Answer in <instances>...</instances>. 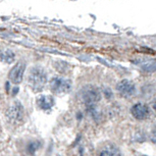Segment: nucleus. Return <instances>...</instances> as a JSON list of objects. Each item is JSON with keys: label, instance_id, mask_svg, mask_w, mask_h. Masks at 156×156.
<instances>
[{"label": "nucleus", "instance_id": "nucleus-14", "mask_svg": "<svg viewBox=\"0 0 156 156\" xmlns=\"http://www.w3.org/2000/svg\"><path fill=\"white\" fill-rule=\"evenodd\" d=\"M101 93H102V95L104 96V98H106L107 100H111V99H113V92H112V90L110 89L109 87H103L102 88V90H101Z\"/></svg>", "mask_w": 156, "mask_h": 156}, {"label": "nucleus", "instance_id": "nucleus-15", "mask_svg": "<svg viewBox=\"0 0 156 156\" xmlns=\"http://www.w3.org/2000/svg\"><path fill=\"white\" fill-rule=\"evenodd\" d=\"M134 141L137 143H143L144 141H146V134L143 132H137L134 135Z\"/></svg>", "mask_w": 156, "mask_h": 156}, {"label": "nucleus", "instance_id": "nucleus-13", "mask_svg": "<svg viewBox=\"0 0 156 156\" xmlns=\"http://www.w3.org/2000/svg\"><path fill=\"white\" fill-rule=\"evenodd\" d=\"M142 69H144V72H147V73L156 72V60H154V61H149V62L143 64Z\"/></svg>", "mask_w": 156, "mask_h": 156}, {"label": "nucleus", "instance_id": "nucleus-19", "mask_svg": "<svg viewBox=\"0 0 156 156\" xmlns=\"http://www.w3.org/2000/svg\"><path fill=\"white\" fill-rule=\"evenodd\" d=\"M17 92H19V88L16 87V88H14V89L12 90V94H13V95H16V94Z\"/></svg>", "mask_w": 156, "mask_h": 156}, {"label": "nucleus", "instance_id": "nucleus-6", "mask_svg": "<svg viewBox=\"0 0 156 156\" xmlns=\"http://www.w3.org/2000/svg\"><path fill=\"white\" fill-rule=\"evenodd\" d=\"M150 112H151V109H150L149 105L143 102L135 103L131 107L132 116L137 120H145L149 116Z\"/></svg>", "mask_w": 156, "mask_h": 156}, {"label": "nucleus", "instance_id": "nucleus-17", "mask_svg": "<svg viewBox=\"0 0 156 156\" xmlns=\"http://www.w3.org/2000/svg\"><path fill=\"white\" fill-rule=\"evenodd\" d=\"M150 109L152 110V112L153 113H155L156 114V98H154L151 101V103H150Z\"/></svg>", "mask_w": 156, "mask_h": 156}, {"label": "nucleus", "instance_id": "nucleus-16", "mask_svg": "<svg viewBox=\"0 0 156 156\" xmlns=\"http://www.w3.org/2000/svg\"><path fill=\"white\" fill-rule=\"evenodd\" d=\"M149 137H150V140H151V142L153 144H156V126H154V128L151 129Z\"/></svg>", "mask_w": 156, "mask_h": 156}, {"label": "nucleus", "instance_id": "nucleus-4", "mask_svg": "<svg viewBox=\"0 0 156 156\" xmlns=\"http://www.w3.org/2000/svg\"><path fill=\"white\" fill-rule=\"evenodd\" d=\"M5 116L11 123L20 122L23 119V106L20 101H13L5 111Z\"/></svg>", "mask_w": 156, "mask_h": 156}, {"label": "nucleus", "instance_id": "nucleus-2", "mask_svg": "<svg viewBox=\"0 0 156 156\" xmlns=\"http://www.w3.org/2000/svg\"><path fill=\"white\" fill-rule=\"evenodd\" d=\"M80 97L82 102L87 106L97 105L102 98V93L98 87L94 85H86L80 91Z\"/></svg>", "mask_w": 156, "mask_h": 156}, {"label": "nucleus", "instance_id": "nucleus-21", "mask_svg": "<svg viewBox=\"0 0 156 156\" xmlns=\"http://www.w3.org/2000/svg\"><path fill=\"white\" fill-rule=\"evenodd\" d=\"M0 53H1V52H0Z\"/></svg>", "mask_w": 156, "mask_h": 156}, {"label": "nucleus", "instance_id": "nucleus-12", "mask_svg": "<svg viewBox=\"0 0 156 156\" xmlns=\"http://www.w3.org/2000/svg\"><path fill=\"white\" fill-rule=\"evenodd\" d=\"M14 57H16L14 56V53L9 49L5 50V51L0 53V59L5 63H12L14 60Z\"/></svg>", "mask_w": 156, "mask_h": 156}, {"label": "nucleus", "instance_id": "nucleus-8", "mask_svg": "<svg viewBox=\"0 0 156 156\" xmlns=\"http://www.w3.org/2000/svg\"><path fill=\"white\" fill-rule=\"evenodd\" d=\"M36 104L39 109L43 111H49L55 104L54 97L52 95H39L36 99Z\"/></svg>", "mask_w": 156, "mask_h": 156}, {"label": "nucleus", "instance_id": "nucleus-10", "mask_svg": "<svg viewBox=\"0 0 156 156\" xmlns=\"http://www.w3.org/2000/svg\"><path fill=\"white\" fill-rule=\"evenodd\" d=\"M88 114L92 117V119H94L95 122H99L102 119V112L101 110L97 107V105H92V106H87L86 107Z\"/></svg>", "mask_w": 156, "mask_h": 156}, {"label": "nucleus", "instance_id": "nucleus-20", "mask_svg": "<svg viewBox=\"0 0 156 156\" xmlns=\"http://www.w3.org/2000/svg\"><path fill=\"white\" fill-rule=\"evenodd\" d=\"M139 156H148V155H145V154H141V155H139Z\"/></svg>", "mask_w": 156, "mask_h": 156}, {"label": "nucleus", "instance_id": "nucleus-1", "mask_svg": "<svg viewBox=\"0 0 156 156\" xmlns=\"http://www.w3.org/2000/svg\"><path fill=\"white\" fill-rule=\"evenodd\" d=\"M28 83L34 92L42 91L47 84L46 70L41 66L32 67L28 76Z\"/></svg>", "mask_w": 156, "mask_h": 156}, {"label": "nucleus", "instance_id": "nucleus-3", "mask_svg": "<svg viewBox=\"0 0 156 156\" xmlns=\"http://www.w3.org/2000/svg\"><path fill=\"white\" fill-rule=\"evenodd\" d=\"M49 87L51 92L55 95L64 96L70 92L73 84L69 79L62 78V76H53L49 82Z\"/></svg>", "mask_w": 156, "mask_h": 156}, {"label": "nucleus", "instance_id": "nucleus-11", "mask_svg": "<svg viewBox=\"0 0 156 156\" xmlns=\"http://www.w3.org/2000/svg\"><path fill=\"white\" fill-rule=\"evenodd\" d=\"M41 147H42V143H41L40 141L33 140V141H31V142L28 143L27 147H26V150H27L28 154L34 155V154H36V152L38 151V150L41 149Z\"/></svg>", "mask_w": 156, "mask_h": 156}, {"label": "nucleus", "instance_id": "nucleus-9", "mask_svg": "<svg viewBox=\"0 0 156 156\" xmlns=\"http://www.w3.org/2000/svg\"><path fill=\"white\" fill-rule=\"evenodd\" d=\"M98 156H122L120 151L113 143L107 144L100 150Z\"/></svg>", "mask_w": 156, "mask_h": 156}, {"label": "nucleus", "instance_id": "nucleus-18", "mask_svg": "<svg viewBox=\"0 0 156 156\" xmlns=\"http://www.w3.org/2000/svg\"><path fill=\"white\" fill-rule=\"evenodd\" d=\"M76 119H78V120H81L82 119H83V113L79 112L78 114H76Z\"/></svg>", "mask_w": 156, "mask_h": 156}, {"label": "nucleus", "instance_id": "nucleus-5", "mask_svg": "<svg viewBox=\"0 0 156 156\" xmlns=\"http://www.w3.org/2000/svg\"><path fill=\"white\" fill-rule=\"evenodd\" d=\"M116 92L122 98H131L133 97L137 92L136 85L133 81L128 80V79H123V80L119 81L116 84Z\"/></svg>", "mask_w": 156, "mask_h": 156}, {"label": "nucleus", "instance_id": "nucleus-7", "mask_svg": "<svg viewBox=\"0 0 156 156\" xmlns=\"http://www.w3.org/2000/svg\"><path fill=\"white\" fill-rule=\"evenodd\" d=\"M26 70V62L23 60L19 61V62L16 63L12 69H10L9 73H8V79L12 84H20V82L23 81V73H25Z\"/></svg>", "mask_w": 156, "mask_h": 156}]
</instances>
